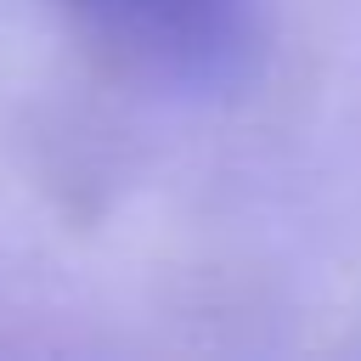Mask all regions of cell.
<instances>
[{
  "label": "cell",
  "instance_id": "obj_1",
  "mask_svg": "<svg viewBox=\"0 0 361 361\" xmlns=\"http://www.w3.org/2000/svg\"><path fill=\"white\" fill-rule=\"evenodd\" d=\"M90 11L107 34L135 45L141 56L180 68V73H214L243 39V0H73Z\"/></svg>",
  "mask_w": 361,
  "mask_h": 361
}]
</instances>
